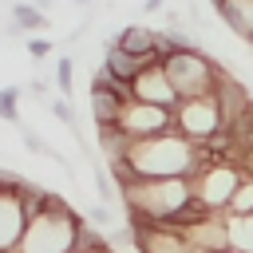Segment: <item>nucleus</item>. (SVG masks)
I'll return each mask as SVG.
<instances>
[{
    "label": "nucleus",
    "mask_w": 253,
    "mask_h": 253,
    "mask_svg": "<svg viewBox=\"0 0 253 253\" xmlns=\"http://www.w3.org/2000/svg\"><path fill=\"white\" fill-rule=\"evenodd\" d=\"M55 87H59V95H71V87H75V59L71 55L55 59Z\"/></svg>",
    "instance_id": "14"
},
{
    "label": "nucleus",
    "mask_w": 253,
    "mask_h": 253,
    "mask_svg": "<svg viewBox=\"0 0 253 253\" xmlns=\"http://www.w3.org/2000/svg\"><path fill=\"white\" fill-rule=\"evenodd\" d=\"M119 190H123V202H126V217H150V221L174 217L194 198V182L186 174H174V178H130Z\"/></svg>",
    "instance_id": "2"
},
{
    "label": "nucleus",
    "mask_w": 253,
    "mask_h": 253,
    "mask_svg": "<svg viewBox=\"0 0 253 253\" xmlns=\"http://www.w3.org/2000/svg\"><path fill=\"white\" fill-rule=\"evenodd\" d=\"M28 91H36V95H43V91H47V83H43V79H32V83H28Z\"/></svg>",
    "instance_id": "21"
},
{
    "label": "nucleus",
    "mask_w": 253,
    "mask_h": 253,
    "mask_svg": "<svg viewBox=\"0 0 253 253\" xmlns=\"http://www.w3.org/2000/svg\"><path fill=\"white\" fill-rule=\"evenodd\" d=\"M32 4H40V8H47V4H51V0H32Z\"/></svg>",
    "instance_id": "23"
},
{
    "label": "nucleus",
    "mask_w": 253,
    "mask_h": 253,
    "mask_svg": "<svg viewBox=\"0 0 253 253\" xmlns=\"http://www.w3.org/2000/svg\"><path fill=\"white\" fill-rule=\"evenodd\" d=\"M16 126H20V123H16ZM20 138H24V146H28L32 154H47V142H43L32 126H20Z\"/></svg>",
    "instance_id": "15"
},
{
    "label": "nucleus",
    "mask_w": 253,
    "mask_h": 253,
    "mask_svg": "<svg viewBox=\"0 0 253 253\" xmlns=\"http://www.w3.org/2000/svg\"><path fill=\"white\" fill-rule=\"evenodd\" d=\"M79 225H83V217H75L67 206L63 210H43V213L28 217V229H24L16 253H75Z\"/></svg>",
    "instance_id": "3"
},
{
    "label": "nucleus",
    "mask_w": 253,
    "mask_h": 253,
    "mask_svg": "<svg viewBox=\"0 0 253 253\" xmlns=\"http://www.w3.org/2000/svg\"><path fill=\"white\" fill-rule=\"evenodd\" d=\"M51 115H55L59 123L75 126V111H71V103H67V99H55V103H51Z\"/></svg>",
    "instance_id": "18"
},
{
    "label": "nucleus",
    "mask_w": 253,
    "mask_h": 253,
    "mask_svg": "<svg viewBox=\"0 0 253 253\" xmlns=\"http://www.w3.org/2000/svg\"><path fill=\"white\" fill-rule=\"evenodd\" d=\"M166 0H142V12H162Z\"/></svg>",
    "instance_id": "20"
},
{
    "label": "nucleus",
    "mask_w": 253,
    "mask_h": 253,
    "mask_svg": "<svg viewBox=\"0 0 253 253\" xmlns=\"http://www.w3.org/2000/svg\"><path fill=\"white\" fill-rule=\"evenodd\" d=\"M241 166L237 162H229V158H217V162H210V166H202L198 174H190V182H194V194L210 206V210H229V202H233V190L241 186Z\"/></svg>",
    "instance_id": "6"
},
{
    "label": "nucleus",
    "mask_w": 253,
    "mask_h": 253,
    "mask_svg": "<svg viewBox=\"0 0 253 253\" xmlns=\"http://www.w3.org/2000/svg\"><path fill=\"white\" fill-rule=\"evenodd\" d=\"M126 170L130 178H174V174H194L198 170V142L186 138L182 130H162L150 138H130L126 150Z\"/></svg>",
    "instance_id": "1"
},
{
    "label": "nucleus",
    "mask_w": 253,
    "mask_h": 253,
    "mask_svg": "<svg viewBox=\"0 0 253 253\" xmlns=\"http://www.w3.org/2000/svg\"><path fill=\"white\" fill-rule=\"evenodd\" d=\"M115 43H119L123 51L150 55V51H154V43H158V32H154V28H142V24H126V28L115 36Z\"/></svg>",
    "instance_id": "10"
},
{
    "label": "nucleus",
    "mask_w": 253,
    "mask_h": 253,
    "mask_svg": "<svg viewBox=\"0 0 253 253\" xmlns=\"http://www.w3.org/2000/svg\"><path fill=\"white\" fill-rule=\"evenodd\" d=\"M95 190H99V198H103L107 206L115 202V190H119V186H111V182H107V170H103V166H95Z\"/></svg>",
    "instance_id": "16"
},
{
    "label": "nucleus",
    "mask_w": 253,
    "mask_h": 253,
    "mask_svg": "<svg viewBox=\"0 0 253 253\" xmlns=\"http://www.w3.org/2000/svg\"><path fill=\"white\" fill-rule=\"evenodd\" d=\"M24 229H28L24 198H20L16 190H4V194H0V253H16Z\"/></svg>",
    "instance_id": "8"
},
{
    "label": "nucleus",
    "mask_w": 253,
    "mask_h": 253,
    "mask_svg": "<svg viewBox=\"0 0 253 253\" xmlns=\"http://www.w3.org/2000/svg\"><path fill=\"white\" fill-rule=\"evenodd\" d=\"M225 225H229V253H253V213L225 210Z\"/></svg>",
    "instance_id": "11"
},
{
    "label": "nucleus",
    "mask_w": 253,
    "mask_h": 253,
    "mask_svg": "<svg viewBox=\"0 0 253 253\" xmlns=\"http://www.w3.org/2000/svg\"><path fill=\"white\" fill-rule=\"evenodd\" d=\"M20 95H24V87H16V83L0 87V123H20Z\"/></svg>",
    "instance_id": "13"
},
{
    "label": "nucleus",
    "mask_w": 253,
    "mask_h": 253,
    "mask_svg": "<svg viewBox=\"0 0 253 253\" xmlns=\"http://www.w3.org/2000/svg\"><path fill=\"white\" fill-rule=\"evenodd\" d=\"M130 95L142 99V103H162V107H174L178 103V91H174V83H170V75H166L162 63L142 67L134 75V83H130Z\"/></svg>",
    "instance_id": "9"
},
{
    "label": "nucleus",
    "mask_w": 253,
    "mask_h": 253,
    "mask_svg": "<svg viewBox=\"0 0 253 253\" xmlns=\"http://www.w3.org/2000/svg\"><path fill=\"white\" fill-rule=\"evenodd\" d=\"M28 55H32L36 63H40V59H47V55H51V40H43V36H32V40H28Z\"/></svg>",
    "instance_id": "17"
},
{
    "label": "nucleus",
    "mask_w": 253,
    "mask_h": 253,
    "mask_svg": "<svg viewBox=\"0 0 253 253\" xmlns=\"http://www.w3.org/2000/svg\"><path fill=\"white\" fill-rule=\"evenodd\" d=\"M221 107L213 95H186L174 103V130H182L194 142H206L221 130Z\"/></svg>",
    "instance_id": "5"
},
{
    "label": "nucleus",
    "mask_w": 253,
    "mask_h": 253,
    "mask_svg": "<svg viewBox=\"0 0 253 253\" xmlns=\"http://www.w3.org/2000/svg\"><path fill=\"white\" fill-rule=\"evenodd\" d=\"M162 67H166L178 99H186V95H213V83H217V75H221V63L210 59L202 47L170 51V55L162 59Z\"/></svg>",
    "instance_id": "4"
},
{
    "label": "nucleus",
    "mask_w": 253,
    "mask_h": 253,
    "mask_svg": "<svg viewBox=\"0 0 253 253\" xmlns=\"http://www.w3.org/2000/svg\"><path fill=\"white\" fill-rule=\"evenodd\" d=\"M43 24H47V16H43L40 4H32V0H16V4H12V28H20V32H40Z\"/></svg>",
    "instance_id": "12"
},
{
    "label": "nucleus",
    "mask_w": 253,
    "mask_h": 253,
    "mask_svg": "<svg viewBox=\"0 0 253 253\" xmlns=\"http://www.w3.org/2000/svg\"><path fill=\"white\" fill-rule=\"evenodd\" d=\"M119 126H123L130 138H150V134L174 130V107L142 103V99H126L123 111H119Z\"/></svg>",
    "instance_id": "7"
},
{
    "label": "nucleus",
    "mask_w": 253,
    "mask_h": 253,
    "mask_svg": "<svg viewBox=\"0 0 253 253\" xmlns=\"http://www.w3.org/2000/svg\"><path fill=\"white\" fill-rule=\"evenodd\" d=\"M75 4H79V8H91V4H95V0H75Z\"/></svg>",
    "instance_id": "22"
},
{
    "label": "nucleus",
    "mask_w": 253,
    "mask_h": 253,
    "mask_svg": "<svg viewBox=\"0 0 253 253\" xmlns=\"http://www.w3.org/2000/svg\"><path fill=\"white\" fill-rule=\"evenodd\" d=\"M87 221H91V225H111V210H107V202H103V206H91V210H87Z\"/></svg>",
    "instance_id": "19"
}]
</instances>
